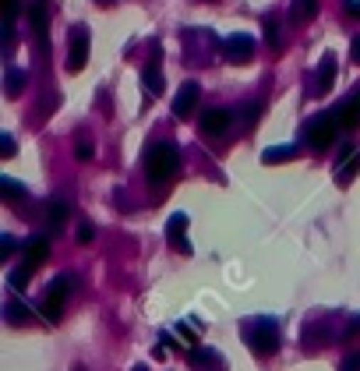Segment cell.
Here are the masks:
<instances>
[{"label": "cell", "mask_w": 360, "mask_h": 371, "mask_svg": "<svg viewBox=\"0 0 360 371\" xmlns=\"http://www.w3.org/2000/svg\"><path fill=\"white\" fill-rule=\"evenodd\" d=\"M240 336L255 357H272L279 350V322L272 315H255L240 322Z\"/></svg>", "instance_id": "cell-1"}, {"label": "cell", "mask_w": 360, "mask_h": 371, "mask_svg": "<svg viewBox=\"0 0 360 371\" xmlns=\"http://www.w3.org/2000/svg\"><path fill=\"white\" fill-rule=\"evenodd\" d=\"M177 170H180L177 145L174 142H152L149 152H145V177H149V184H156V187L170 184L177 177Z\"/></svg>", "instance_id": "cell-2"}, {"label": "cell", "mask_w": 360, "mask_h": 371, "mask_svg": "<svg viewBox=\"0 0 360 371\" xmlns=\"http://www.w3.org/2000/svg\"><path fill=\"white\" fill-rule=\"evenodd\" d=\"M339 117L329 110V113H314L307 124H304V142L307 145H314V149H329L332 142H336V135H339Z\"/></svg>", "instance_id": "cell-3"}, {"label": "cell", "mask_w": 360, "mask_h": 371, "mask_svg": "<svg viewBox=\"0 0 360 371\" xmlns=\"http://www.w3.org/2000/svg\"><path fill=\"white\" fill-rule=\"evenodd\" d=\"M71 286H75V279L71 276H57L53 283H50V290H46V297H43V304H39V311H43L46 322H60V315H64V301H68Z\"/></svg>", "instance_id": "cell-4"}, {"label": "cell", "mask_w": 360, "mask_h": 371, "mask_svg": "<svg viewBox=\"0 0 360 371\" xmlns=\"http://www.w3.org/2000/svg\"><path fill=\"white\" fill-rule=\"evenodd\" d=\"M89 50H92L89 25H75L71 36H68V71H82L89 64Z\"/></svg>", "instance_id": "cell-5"}, {"label": "cell", "mask_w": 360, "mask_h": 371, "mask_svg": "<svg viewBox=\"0 0 360 371\" xmlns=\"http://www.w3.org/2000/svg\"><path fill=\"white\" fill-rule=\"evenodd\" d=\"M255 36H248V32H233V36H226L223 39V57L230 61V64H248L251 57H255Z\"/></svg>", "instance_id": "cell-6"}, {"label": "cell", "mask_w": 360, "mask_h": 371, "mask_svg": "<svg viewBox=\"0 0 360 371\" xmlns=\"http://www.w3.org/2000/svg\"><path fill=\"white\" fill-rule=\"evenodd\" d=\"M198 124H201L205 135H226L230 124H233V110H226V106H212V110H205V113L198 117Z\"/></svg>", "instance_id": "cell-7"}, {"label": "cell", "mask_w": 360, "mask_h": 371, "mask_svg": "<svg viewBox=\"0 0 360 371\" xmlns=\"http://www.w3.org/2000/svg\"><path fill=\"white\" fill-rule=\"evenodd\" d=\"M166 241H170V248L180 251V255H191V241H187V216L184 212H174L170 219H166Z\"/></svg>", "instance_id": "cell-8"}, {"label": "cell", "mask_w": 360, "mask_h": 371, "mask_svg": "<svg viewBox=\"0 0 360 371\" xmlns=\"http://www.w3.org/2000/svg\"><path fill=\"white\" fill-rule=\"evenodd\" d=\"M314 82H311V93L314 95H325L332 85H336V53H325L322 61H318V71L311 75Z\"/></svg>", "instance_id": "cell-9"}, {"label": "cell", "mask_w": 360, "mask_h": 371, "mask_svg": "<svg viewBox=\"0 0 360 371\" xmlns=\"http://www.w3.org/2000/svg\"><path fill=\"white\" fill-rule=\"evenodd\" d=\"M198 99H201V85L198 82H184L180 85V93L174 95V117H191L194 113V106H198Z\"/></svg>", "instance_id": "cell-10"}, {"label": "cell", "mask_w": 360, "mask_h": 371, "mask_svg": "<svg viewBox=\"0 0 360 371\" xmlns=\"http://www.w3.org/2000/svg\"><path fill=\"white\" fill-rule=\"evenodd\" d=\"M187 361H191V368L194 371H226L223 354L212 350V347H194V350L187 354Z\"/></svg>", "instance_id": "cell-11"}, {"label": "cell", "mask_w": 360, "mask_h": 371, "mask_svg": "<svg viewBox=\"0 0 360 371\" xmlns=\"http://www.w3.org/2000/svg\"><path fill=\"white\" fill-rule=\"evenodd\" d=\"M336 117H339V124L346 127V131H354V127H360V85L354 95H346L336 110H332Z\"/></svg>", "instance_id": "cell-12"}, {"label": "cell", "mask_w": 360, "mask_h": 371, "mask_svg": "<svg viewBox=\"0 0 360 371\" xmlns=\"http://www.w3.org/2000/svg\"><path fill=\"white\" fill-rule=\"evenodd\" d=\"M28 21H32V32L39 36V43L46 46V32H50V7H46V0H32L28 4Z\"/></svg>", "instance_id": "cell-13"}, {"label": "cell", "mask_w": 360, "mask_h": 371, "mask_svg": "<svg viewBox=\"0 0 360 371\" xmlns=\"http://www.w3.org/2000/svg\"><path fill=\"white\" fill-rule=\"evenodd\" d=\"M357 174H360V149L357 152H350L343 163H336V184L350 187L354 181H357Z\"/></svg>", "instance_id": "cell-14"}, {"label": "cell", "mask_w": 360, "mask_h": 371, "mask_svg": "<svg viewBox=\"0 0 360 371\" xmlns=\"http://www.w3.org/2000/svg\"><path fill=\"white\" fill-rule=\"evenodd\" d=\"M46 258H50V241H46V237H32V241L25 244V262H28L32 269H39Z\"/></svg>", "instance_id": "cell-15"}, {"label": "cell", "mask_w": 360, "mask_h": 371, "mask_svg": "<svg viewBox=\"0 0 360 371\" xmlns=\"http://www.w3.org/2000/svg\"><path fill=\"white\" fill-rule=\"evenodd\" d=\"M142 85L149 89V95H163L166 82H163V71H159V57H152V64L142 71Z\"/></svg>", "instance_id": "cell-16"}, {"label": "cell", "mask_w": 360, "mask_h": 371, "mask_svg": "<svg viewBox=\"0 0 360 371\" xmlns=\"http://www.w3.org/2000/svg\"><path fill=\"white\" fill-rule=\"evenodd\" d=\"M314 14H318V0H293V4H290V18H293L297 25H307Z\"/></svg>", "instance_id": "cell-17"}, {"label": "cell", "mask_w": 360, "mask_h": 371, "mask_svg": "<svg viewBox=\"0 0 360 371\" xmlns=\"http://www.w3.org/2000/svg\"><path fill=\"white\" fill-rule=\"evenodd\" d=\"M4 311H7V322H11V325H28V322H32V308H28L25 301H7Z\"/></svg>", "instance_id": "cell-18"}, {"label": "cell", "mask_w": 360, "mask_h": 371, "mask_svg": "<svg viewBox=\"0 0 360 371\" xmlns=\"http://www.w3.org/2000/svg\"><path fill=\"white\" fill-rule=\"evenodd\" d=\"M322 340H329V325H325V322H314V325H307V329H304V347H307V350L325 347Z\"/></svg>", "instance_id": "cell-19"}, {"label": "cell", "mask_w": 360, "mask_h": 371, "mask_svg": "<svg viewBox=\"0 0 360 371\" xmlns=\"http://www.w3.org/2000/svg\"><path fill=\"white\" fill-rule=\"evenodd\" d=\"M25 85H28V75H25V71H18V68H11V71H7V78H4V93L11 95V99H18Z\"/></svg>", "instance_id": "cell-20"}, {"label": "cell", "mask_w": 360, "mask_h": 371, "mask_svg": "<svg viewBox=\"0 0 360 371\" xmlns=\"http://www.w3.org/2000/svg\"><path fill=\"white\" fill-rule=\"evenodd\" d=\"M64 219H68V202H60V198L46 202V226H50V230H57Z\"/></svg>", "instance_id": "cell-21"}, {"label": "cell", "mask_w": 360, "mask_h": 371, "mask_svg": "<svg viewBox=\"0 0 360 371\" xmlns=\"http://www.w3.org/2000/svg\"><path fill=\"white\" fill-rule=\"evenodd\" d=\"M297 156V145H272V149H265L262 152V163H290Z\"/></svg>", "instance_id": "cell-22"}, {"label": "cell", "mask_w": 360, "mask_h": 371, "mask_svg": "<svg viewBox=\"0 0 360 371\" xmlns=\"http://www.w3.org/2000/svg\"><path fill=\"white\" fill-rule=\"evenodd\" d=\"M28 191L18 184V181H11V177H0V202H18V198H25Z\"/></svg>", "instance_id": "cell-23"}, {"label": "cell", "mask_w": 360, "mask_h": 371, "mask_svg": "<svg viewBox=\"0 0 360 371\" xmlns=\"http://www.w3.org/2000/svg\"><path fill=\"white\" fill-rule=\"evenodd\" d=\"M32 273H36V269H32V266L25 262L21 269H11V276H7V283H11L14 290H25V286H28V279H32Z\"/></svg>", "instance_id": "cell-24"}, {"label": "cell", "mask_w": 360, "mask_h": 371, "mask_svg": "<svg viewBox=\"0 0 360 371\" xmlns=\"http://www.w3.org/2000/svg\"><path fill=\"white\" fill-rule=\"evenodd\" d=\"M265 39H269V46L272 50H282V32H279V21L275 18H265Z\"/></svg>", "instance_id": "cell-25"}, {"label": "cell", "mask_w": 360, "mask_h": 371, "mask_svg": "<svg viewBox=\"0 0 360 371\" xmlns=\"http://www.w3.org/2000/svg\"><path fill=\"white\" fill-rule=\"evenodd\" d=\"M75 156H78V160H92V156H95V145H92L89 138H78V142H75Z\"/></svg>", "instance_id": "cell-26"}, {"label": "cell", "mask_w": 360, "mask_h": 371, "mask_svg": "<svg viewBox=\"0 0 360 371\" xmlns=\"http://www.w3.org/2000/svg\"><path fill=\"white\" fill-rule=\"evenodd\" d=\"M262 117V103H244V124H255Z\"/></svg>", "instance_id": "cell-27"}, {"label": "cell", "mask_w": 360, "mask_h": 371, "mask_svg": "<svg viewBox=\"0 0 360 371\" xmlns=\"http://www.w3.org/2000/svg\"><path fill=\"white\" fill-rule=\"evenodd\" d=\"M75 237H78V244H89L92 237H95V230H92L89 219H82V223H78V234H75Z\"/></svg>", "instance_id": "cell-28"}, {"label": "cell", "mask_w": 360, "mask_h": 371, "mask_svg": "<svg viewBox=\"0 0 360 371\" xmlns=\"http://www.w3.org/2000/svg\"><path fill=\"white\" fill-rule=\"evenodd\" d=\"M354 336H360V315H354V318H350V325L339 333V340H354Z\"/></svg>", "instance_id": "cell-29"}, {"label": "cell", "mask_w": 360, "mask_h": 371, "mask_svg": "<svg viewBox=\"0 0 360 371\" xmlns=\"http://www.w3.org/2000/svg\"><path fill=\"white\" fill-rule=\"evenodd\" d=\"M0 152H4V160L14 156V138H11V135H0Z\"/></svg>", "instance_id": "cell-30"}, {"label": "cell", "mask_w": 360, "mask_h": 371, "mask_svg": "<svg viewBox=\"0 0 360 371\" xmlns=\"http://www.w3.org/2000/svg\"><path fill=\"white\" fill-rule=\"evenodd\" d=\"M18 14V0H4V25H11Z\"/></svg>", "instance_id": "cell-31"}, {"label": "cell", "mask_w": 360, "mask_h": 371, "mask_svg": "<svg viewBox=\"0 0 360 371\" xmlns=\"http://www.w3.org/2000/svg\"><path fill=\"white\" fill-rule=\"evenodd\" d=\"M339 371H360V350L346 354V361H343V368H339Z\"/></svg>", "instance_id": "cell-32"}, {"label": "cell", "mask_w": 360, "mask_h": 371, "mask_svg": "<svg viewBox=\"0 0 360 371\" xmlns=\"http://www.w3.org/2000/svg\"><path fill=\"white\" fill-rule=\"evenodd\" d=\"M14 248H18V244H14V237H4V241H0V255H4V258H11V255H14Z\"/></svg>", "instance_id": "cell-33"}, {"label": "cell", "mask_w": 360, "mask_h": 371, "mask_svg": "<svg viewBox=\"0 0 360 371\" xmlns=\"http://www.w3.org/2000/svg\"><path fill=\"white\" fill-rule=\"evenodd\" d=\"M350 57H354V64H360V36H354V43H350Z\"/></svg>", "instance_id": "cell-34"}, {"label": "cell", "mask_w": 360, "mask_h": 371, "mask_svg": "<svg viewBox=\"0 0 360 371\" xmlns=\"http://www.w3.org/2000/svg\"><path fill=\"white\" fill-rule=\"evenodd\" d=\"M346 11H350L354 18H360V0H346Z\"/></svg>", "instance_id": "cell-35"}, {"label": "cell", "mask_w": 360, "mask_h": 371, "mask_svg": "<svg viewBox=\"0 0 360 371\" xmlns=\"http://www.w3.org/2000/svg\"><path fill=\"white\" fill-rule=\"evenodd\" d=\"M95 4H102V7H106V4H113V0H95Z\"/></svg>", "instance_id": "cell-36"}]
</instances>
